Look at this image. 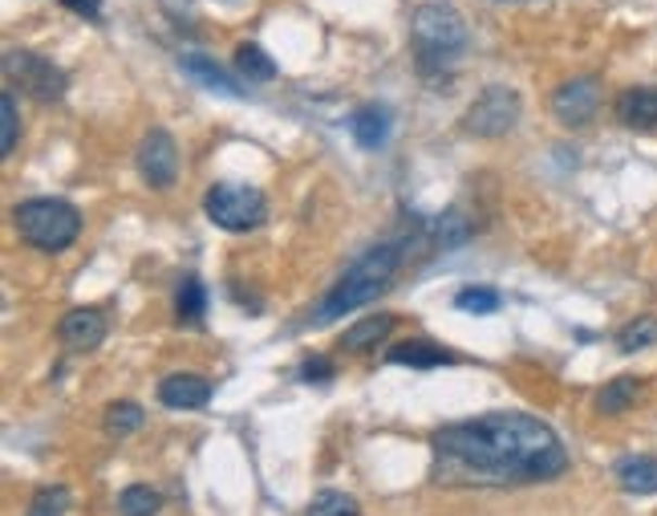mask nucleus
<instances>
[{
  "label": "nucleus",
  "mask_w": 657,
  "mask_h": 516,
  "mask_svg": "<svg viewBox=\"0 0 657 516\" xmlns=\"http://www.w3.org/2000/svg\"><path fill=\"white\" fill-rule=\"evenodd\" d=\"M439 476L451 484H540L568 468V452L548 423L500 411L467 423H451L430 436Z\"/></svg>",
  "instance_id": "1"
},
{
  "label": "nucleus",
  "mask_w": 657,
  "mask_h": 516,
  "mask_svg": "<svg viewBox=\"0 0 657 516\" xmlns=\"http://www.w3.org/2000/svg\"><path fill=\"white\" fill-rule=\"evenodd\" d=\"M402 256H406V244H402V240H382V244H374L369 252H362V256L337 277V285L321 298V305L313 310V322H337V317L369 305L378 293L390 289V281L397 277V268H402Z\"/></svg>",
  "instance_id": "2"
},
{
  "label": "nucleus",
  "mask_w": 657,
  "mask_h": 516,
  "mask_svg": "<svg viewBox=\"0 0 657 516\" xmlns=\"http://www.w3.org/2000/svg\"><path fill=\"white\" fill-rule=\"evenodd\" d=\"M410 46L422 74L446 70V65L467 49V21H463V13L455 4L427 0V4H418L410 16Z\"/></svg>",
  "instance_id": "3"
},
{
  "label": "nucleus",
  "mask_w": 657,
  "mask_h": 516,
  "mask_svg": "<svg viewBox=\"0 0 657 516\" xmlns=\"http://www.w3.org/2000/svg\"><path fill=\"white\" fill-rule=\"evenodd\" d=\"M13 224L37 252H65L81 236V212L65 200H25L13 212Z\"/></svg>",
  "instance_id": "4"
},
{
  "label": "nucleus",
  "mask_w": 657,
  "mask_h": 516,
  "mask_svg": "<svg viewBox=\"0 0 657 516\" xmlns=\"http://www.w3.org/2000/svg\"><path fill=\"white\" fill-rule=\"evenodd\" d=\"M4 81L9 90H21V95L37 98V102H62L65 90H70V78H65L62 65H53L41 53H29V49H9L4 53Z\"/></svg>",
  "instance_id": "5"
},
{
  "label": "nucleus",
  "mask_w": 657,
  "mask_h": 516,
  "mask_svg": "<svg viewBox=\"0 0 657 516\" xmlns=\"http://www.w3.org/2000/svg\"><path fill=\"white\" fill-rule=\"evenodd\" d=\"M203 212L224 232H252L264 224L268 204H264L261 191L248 188V184H215L203 196Z\"/></svg>",
  "instance_id": "6"
},
{
  "label": "nucleus",
  "mask_w": 657,
  "mask_h": 516,
  "mask_svg": "<svg viewBox=\"0 0 657 516\" xmlns=\"http://www.w3.org/2000/svg\"><path fill=\"white\" fill-rule=\"evenodd\" d=\"M516 123H520V95L507 86H488L463 114V130L479 139H500L507 130H516Z\"/></svg>",
  "instance_id": "7"
},
{
  "label": "nucleus",
  "mask_w": 657,
  "mask_h": 516,
  "mask_svg": "<svg viewBox=\"0 0 657 516\" xmlns=\"http://www.w3.org/2000/svg\"><path fill=\"white\" fill-rule=\"evenodd\" d=\"M138 172L159 191H167L179 179V147L163 126H151L138 142Z\"/></svg>",
  "instance_id": "8"
},
{
  "label": "nucleus",
  "mask_w": 657,
  "mask_h": 516,
  "mask_svg": "<svg viewBox=\"0 0 657 516\" xmlns=\"http://www.w3.org/2000/svg\"><path fill=\"white\" fill-rule=\"evenodd\" d=\"M601 110V81L596 78H572L556 86L552 95V114L565 126H589Z\"/></svg>",
  "instance_id": "9"
},
{
  "label": "nucleus",
  "mask_w": 657,
  "mask_h": 516,
  "mask_svg": "<svg viewBox=\"0 0 657 516\" xmlns=\"http://www.w3.org/2000/svg\"><path fill=\"white\" fill-rule=\"evenodd\" d=\"M159 403L167 411H203L212 403V382L203 375H167L159 382Z\"/></svg>",
  "instance_id": "10"
},
{
  "label": "nucleus",
  "mask_w": 657,
  "mask_h": 516,
  "mask_svg": "<svg viewBox=\"0 0 657 516\" xmlns=\"http://www.w3.org/2000/svg\"><path fill=\"white\" fill-rule=\"evenodd\" d=\"M62 345L65 350H74V354H86V350H98V345L106 342V317L98 310H70L62 317Z\"/></svg>",
  "instance_id": "11"
},
{
  "label": "nucleus",
  "mask_w": 657,
  "mask_h": 516,
  "mask_svg": "<svg viewBox=\"0 0 657 516\" xmlns=\"http://www.w3.org/2000/svg\"><path fill=\"white\" fill-rule=\"evenodd\" d=\"M179 70H184L191 81H199L203 90H215V95H224V98H244L240 78H231L228 70H219V65H215L212 58H203V53H184V58H179Z\"/></svg>",
  "instance_id": "12"
},
{
  "label": "nucleus",
  "mask_w": 657,
  "mask_h": 516,
  "mask_svg": "<svg viewBox=\"0 0 657 516\" xmlns=\"http://www.w3.org/2000/svg\"><path fill=\"white\" fill-rule=\"evenodd\" d=\"M386 362H394V366H414V370H434V366H455V354L439 342H422V338H414V342H397L386 350Z\"/></svg>",
  "instance_id": "13"
},
{
  "label": "nucleus",
  "mask_w": 657,
  "mask_h": 516,
  "mask_svg": "<svg viewBox=\"0 0 657 516\" xmlns=\"http://www.w3.org/2000/svg\"><path fill=\"white\" fill-rule=\"evenodd\" d=\"M617 118L629 130H657V86H633L617 98Z\"/></svg>",
  "instance_id": "14"
},
{
  "label": "nucleus",
  "mask_w": 657,
  "mask_h": 516,
  "mask_svg": "<svg viewBox=\"0 0 657 516\" xmlns=\"http://www.w3.org/2000/svg\"><path fill=\"white\" fill-rule=\"evenodd\" d=\"M350 135H353V142H357V147H366V151L386 147V139H390V110L378 106V102L357 106L350 114Z\"/></svg>",
  "instance_id": "15"
},
{
  "label": "nucleus",
  "mask_w": 657,
  "mask_h": 516,
  "mask_svg": "<svg viewBox=\"0 0 657 516\" xmlns=\"http://www.w3.org/2000/svg\"><path fill=\"white\" fill-rule=\"evenodd\" d=\"M617 480L633 496H654L657 492V460L654 455H626L617 460Z\"/></svg>",
  "instance_id": "16"
},
{
  "label": "nucleus",
  "mask_w": 657,
  "mask_h": 516,
  "mask_svg": "<svg viewBox=\"0 0 657 516\" xmlns=\"http://www.w3.org/2000/svg\"><path fill=\"white\" fill-rule=\"evenodd\" d=\"M175 317L187 329L203 326V317H207V289H203L199 277H184L179 281V289H175Z\"/></svg>",
  "instance_id": "17"
},
{
  "label": "nucleus",
  "mask_w": 657,
  "mask_h": 516,
  "mask_svg": "<svg viewBox=\"0 0 657 516\" xmlns=\"http://www.w3.org/2000/svg\"><path fill=\"white\" fill-rule=\"evenodd\" d=\"M394 326H397L394 313H378V317H366V322H357V326L345 329L341 345H345V350H374V345L382 342V338Z\"/></svg>",
  "instance_id": "18"
},
{
  "label": "nucleus",
  "mask_w": 657,
  "mask_h": 516,
  "mask_svg": "<svg viewBox=\"0 0 657 516\" xmlns=\"http://www.w3.org/2000/svg\"><path fill=\"white\" fill-rule=\"evenodd\" d=\"M637 394H642V382H637V378H629V375L612 378L609 387L596 394V411H601V415H621V411H629L637 403Z\"/></svg>",
  "instance_id": "19"
},
{
  "label": "nucleus",
  "mask_w": 657,
  "mask_h": 516,
  "mask_svg": "<svg viewBox=\"0 0 657 516\" xmlns=\"http://www.w3.org/2000/svg\"><path fill=\"white\" fill-rule=\"evenodd\" d=\"M236 74L248 81H273L276 78V62L264 53L261 46H240L236 49Z\"/></svg>",
  "instance_id": "20"
},
{
  "label": "nucleus",
  "mask_w": 657,
  "mask_h": 516,
  "mask_svg": "<svg viewBox=\"0 0 657 516\" xmlns=\"http://www.w3.org/2000/svg\"><path fill=\"white\" fill-rule=\"evenodd\" d=\"M163 508V496H159V488L151 484H130L123 488V496H118V513L123 516H154Z\"/></svg>",
  "instance_id": "21"
},
{
  "label": "nucleus",
  "mask_w": 657,
  "mask_h": 516,
  "mask_svg": "<svg viewBox=\"0 0 657 516\" xmlns=\"http://www.w3.org/2000/svg\"><path fill=\"white\" fill-rule=\"evenodd\" d=\"M305 516H362V508H357V501H353V496H345V492L325 488V492H317V496L308 501Z\"/></svg>",
  "instance_id": "22"
},
{
  "label": "nucleus",
  "mask_w": 657,
  "mask_h": 516,
  "mask_svg": "<svg viewBox=\"0 0 657 516\" xmlns=\"http://www.w3.org/2000/svg\"><path fill=\"white\" fill-rule=\"evenodd\" d=\"M455 305H459L463 313H495L504 305V298H500L491 285H467V289L455 293Z\"/></svg>",
  "instance_id": "23"
},
{
  "label": "nucleus",
  "mask_w": 657,
  "mask_h": 516,
  "mask_svg": "<svg viewBox=\"0 0 657 516\" xmlns=\"http://www.w3.org/2000/svg\"><path fill=\"white\" fill-rule=\"evenodd\" d=\"M0 126H4V135H0V155L9 159L16 151V139H21V114H16L13 90L0 95Z\"/></svg>",
  "instance_id": "24"
},
{
  "label": "nucleus",
  "mask_w": 657,
  "mask_h": 516,
  "mask_svg": "<svg viewBox=\"0 0 657 516\" xmlns=\"http://www.w3.org/2000/svg\"><path fill=\"white\" fill-rule=\"evenodd\" d=\"M147 423V415H142V407L138 403H114V407H106V431L110 436H135L138 427Z\"/></svg>",
  "instance_id": "25"
},
{
  "label": "nucleus",
  "mask_w": 657,
  "mask_h": 516,
  "mask_svg": "<svg viewBox=\"0 0 657 516\" xmlns=\"http://www.w3.org/2000/svg\"><path fill=\"white\" fill-rule=\"evenodd\" d=\"M657 342V317H637V322H629L626 329H621V338H617V345L626 350V354H637V350H645V345Z\"/></svg>",
  "instance_id": "26"
},
{
  "label": "nucleus",
  "mask_w": 657,
  "mask_h": 516,
  "mask_svg": "<svg viewBox=\"0 0 657 516\" xmlns=\"http://www.w3.org/2000/svg\"><path fill=\"white\" fill-rule=\"evenodd\" d=\"M430 236H434V244H443V249H451V244H463V240L471 236V228H467V219H463L459 212H446L443 219H434V228H430Z\"/></svg>",
  "instance_id": "27"
},
{
  "label": "nucleus",
  "mask_w": 657,
  "mask_h": 516,
  "mask_svg": "<svg viewBox=\"0 0 657 516\" xmlns=\"http://www.w3.org/2000/svg\"><path fill=\"white\" fill-rule=\"evenodd\" d=\"M65 508H70V492H65V488H58V484H49V488H41V492L33 496L29 516H62Z\"/></svg>",
  "instance_id": "28"
},
{
  "label": "nucleus",
  "mask_w": 657,
  "mask_h": 516,
  "mask_svg": "<svg viewBox=\"0 0 657 516\" xmlns=\"http://www.w3.org/2000/svg\"><path fill=\"white\" fill-rule=\"evenodd\" d=\"M296 375H301V382H313V387H329V382H333V366H329L321 354H308V358L301 362V370H296Z\"/></svg>",
  "instance_id": "29"
},
{
  "label": "nucleus",
  "mask_w": 657,
  "mask_h": 516,
  "mask_svg": "<svg viewBox=\"0 0 657 516\" xmlns=\"http://www.w3.org/2000/svg\"><path fill=\"white\" fill-rule=\"evenodd\" d=\"M70 13L90 16V21H102V0H62Z\"/></svg>",
  "instance_id": "30"
},
{
  "label": "nucleus",
  "mask_w": 657,
  "mask_h": 516,
  "mask_svg": "<svg viewBox=\"0 0 657 516\" xmlns=\"http://www.w3.org/2000/svg\"><path fill=\"white\" fill-rule=\"evenodd\" d=\"M495 4H523V0H495Z\"/></svg>",
  "instance_id": "31"
}]
</instances>
